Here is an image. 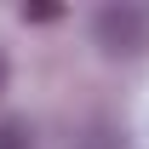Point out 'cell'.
<instances>
[{"label": "cell", "instance_id": "6da1fadb", "mask_svg": "<svg viewBox=\"0 0 149 149\" xmlns=\"http://www.w3.org/2000/svg\"><path fill=\"white\" fill-rule=\"evenodd\" d=\"M149 35V17L138 6H103L97 12V40H103V52H138Z\"/></svg>", "mask_w": 149, "mask_h": 149}, {"label": "cell", "instance_id": "7a4b0ae2", "mask_svg": "<svg viewBox=\"0 0 149 149\" xmlns=\"http://www.w3.org/2000/svg\"><path fill=\"white\" fill-rule=\"evenodd\" d=\"M0 149H35L29 120H0Z\"/></svg>", "mask_w": 149, "mask_h": 149}, {"label": "cell", "instance_id": "3957f363", "mask_svg": "<svg viewBox=\"0 0 149 149\" xmlns=\"http://www.w3.org/2000/svg\"><path fill=\"white\" fill-rule=\"evenodd\" d=\"M57 6H23V23H52Z\"/></svg>", "mask_w": 149, "mask_h": 149}, {"label": "cell", "instance_id": "277c9868", "mask_svg": "<svg viewBox=\"0 0 149 149\" xmlns=\"http://www.w3.org/2000/svg\"><path fill=\"white\" fill-rule=\"evenodd\" d=\"M6 74H12V63H6V52H0V92H6Z\"/></svg>", "mask_w": 149, "mask_h": 149}]
</instances>
